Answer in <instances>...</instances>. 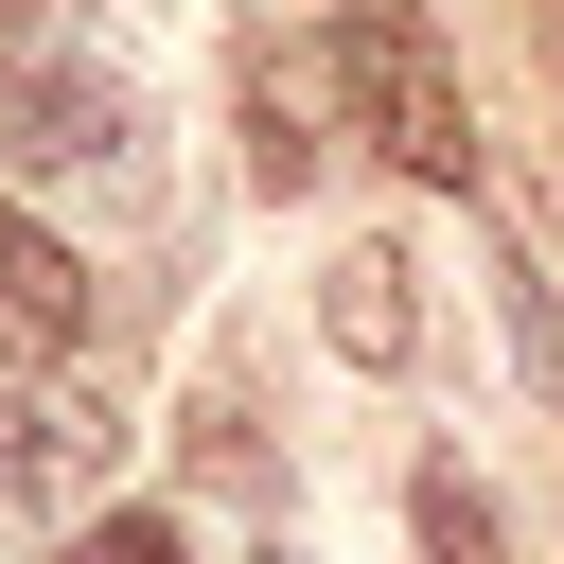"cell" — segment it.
Wrapping results in <instances>:
<instances>
[{
    "label": "cell",
    "instance_id": "cell-5",
    "mask_svg": "<svg viewBox=\"0 0 564 564\" xmlns=\"http://www.w3.org/2000/svg\"><path fill=\"white\" fill-rule=\"evenodd\" d=\"M0 352H88V264L0 212Z\"/></svg>",
    "mask_w": 564,
    "mask_h": 564
},
{
    "label": "cell",
    "instance_id": "cell-9",
    "mask_svg": "<svg viewBox=\"0 0 564 564\" xmlns=\"http://www.w3.org/2000/svg\"><path fill=\"white\" fill-rule=\"evenodd\" d=\"M70 564H194V529H176V511H88Z\"/></svg>",
    "mask_w": 564,
    "mask_h": 564
},
{
    "label": "cell",
    "instance_id": "cell-7",
    "mask_svg": "<svg viewBox=\"0 0 564 564\" xmlns=\"http://www.w3.org/2000/svg\"><path fill=\"white\" fill-rule=\"evenodd\" d=\"M405 529H423V564H511V529H494L476 458H423V476H405Z\"/></svg>",
    "mask_w": 564,
    "mask_h": 564
},
{
    "label": "cell",
    "instance_id": "cell-3",
    "mask_svg": "<svg viewBox=\"0 0 564 564\" xmlns=\"http://www.w3.org/2000/svg\"><path fill=\"white\" fill-rule=\"evenodd\" d=\"M106 458H123V423H106L88 388H35V405H0V529H53V511H88V494H106Z\"/></svg>",
    "mask_w": 564,
    "mask_h": 564
},
{
    "label": "cell",
    "instance_id": "cell-8",
    "mask_svg": "<svg viewBox=\"0 0 564 564\" xmlns=\"http://www.w3.org/2000/svg\"><path fill=\"white\" fill-rule=\"evenodd\" d=\"M494 317H511V370H529V388L564 405V300H546L529 264H494Z\"/></svg>",
    "mask_w": 564,
    "mask_h": 564
},
{
    "label": "cell",
    "instance_id": "cell-10",
    "mask_svg": "<svg viewBox=\"0 0 564 564\" xmlns=\"http://www.w3.org/2000/svg\"><path fill=\"white\" fill-rule=\"evenodd\" d=\"M194 476H229V494H264V441H247V405H194Z\"/></svg>",
    "mask_w": 564,
    "mask_h": 564
},
{
    "label": "cell",
    "instance_id": "cell-2",
    "mask_svg": "<svg viewBox=\"0 0 564 564\" xmlns=\"http://www.w3.org/2000/svg\"><path fill=\"white\" fill-rule=\"evenodd\" d=\"M317 53H335V88H352L370 159H405V176H441V194L476 176V106H458V70L423 53V18H405V0H335V35H317Z\"/></svg>",
    "mask_w": 564,
    "mask_h": 564
},
{
    "label": "cell",
    "instance_id": "cell-1",
    "mask_svg": "<svg viewBox=\"0 0 564 564\" xmlns=\"http://www.w3.org/2000/svg\"><path fill=\"white\" fill-rule=\"evenodd\" d=\"M0 176H53V194H141V88L70 35H0Z\"/></svg>",
    "mask_w": 564,
    "mask_h": 564
},
{
    "label": "cell",
    "instance_id": "cell-6",
    "mask_svg": "<svg viewBox=\"0 0 564 564\" xmlns=\"http://www.w3.org/2000/svg\"><path fill=\"white\" fill-rule=\"evenodd\" d=\"M317 159H335V141H317V70H300V53H247V176L300 194Z\"/></svg>",
    "mask_w": 564,
    "mask_h": 564
},
{
    "label": "cell",
    "instance_id": "cell-4",
    "mask_svg": "<svg viewBox=\"0 0 564 564\" xmlns=\"http://www.w3.org/2000/svg\"><path fill=\"white\" fill-rule=\"evenodd\" d=\"M317 335H335L352 370H405V352H423V264H405V247H335V264H317Z\"/></svg>",
    "mask_w": 564,
    "mask_h": 564
}]
</instances>
